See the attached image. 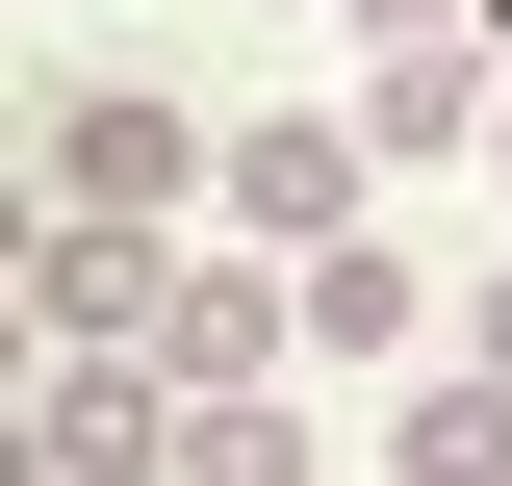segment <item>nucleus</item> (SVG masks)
<instances>
[{
	"mask_svg": "<svg viewBox=\"0 0 512 486\" xmlns=\"http://www.w3.org/2000/svg\"><path fill=\"white\" fill-rule=\"evenodd\" d=\"M333 26H359V180H410V154H487V103H512V26L487 0H333Z\"/></svg>",
	"mask_w": 512,
	"mask_h": 486,
	"instance_id": "2",
	"label": "nucleus"
},
{
	"mask_svg": "<svg viewBox=\"0 0 512 486\" xmlns=\"http://www.w3.org/2000/svg\"><path fill=\"white\" fill-rule=\"evenodd\" d=\"M26 256H52V205H26V154H0V307H26Z\"/></svg>",
	"mask_w": 512,
	"mask_h": 486,
	"instance_id": "10",
	"label": "nucleus"
},
{
	"mask_svg": "<svg viewBox=\"0 0 512 486\" xmlns=\"http://www.w3.org/2000/svg\"><path fill=\"white\" fill-rule=\"evenodd\" d=\"M384 486H512V384L410 359V384H384Z\"/></svg>",
	"mask_w": 512,
	"mask_h": 486,
	"instance_id": "6",
	"label": "nucleus"
},
{
	"mask_svg": "<svg viewBox=\"0 0 512 486\" xmlns=\"http://www.w3.org/2000/svg\"><path fill=\"white\" fill-rule=\"evenodd\" d=\"M205 231L231 256H333V231H384V180H359L333 103H282V128H205Z\"/></svg>",
	"mask_w": 512,
	"mask_h": 486,
	"instance_id": "4",
	"label": "nucleus"
},
{
	"mask_svg": "<svg viewBox=\"0 0 512 486\" xmlns=\"http://www.w3.org/2000/svg\"><path fill=\"white\" fill-rule=\"evenodd\" d=\"M128 307H154V256H128V231H52V256H26V359H128Z\"/></svg>",
	"mask_w": 512,
	"mask_h": 486,
	"instance_id": "7",
	"label": "nucleus"
},
{
	"mask_svg": "<svg viewBox=\"0 0 512 486\" xmlns=\"http://www.w3.org/2000/svg\"><path fill=\"white\" fill-rule=\"evenodd\" d=\"M0 128H26V205L52 231H128V256L205 231V103H154V77H52V103H0Z\"/></svg>",
	"mask_w": 512,
	"mask_h": 486,
	"instance_id": "1",
	"label": "nucleus"
},
{
	"mask_svg": "<svg viewBox=\"0 0 512 486\" xmlns=\"http://www.w3.org/2000/svg\"><path fill=\"white\" fill-rule=\"evenodd\" d=\"M487 205H512V103H487Z\"/></svg>",
	"mask_w": 512,
	"mask_h": 486,
	"instance_id": "11",
	"label": "nucleus"
},
{
	"mask_svg": "<svg viewBox=\"0 0 512 486\" xmlns=\"http://www.w3.org/2000/svg\"><path fill=\"white\" fill-rule=\"evenodd\" d=\"M154 486H333V435H308V384H231V410H180Z\"/></svg>",
	"mask_w": 512,
	"mask_h": 486,
	"instance_id": "8",
	"label": "nucleus"
},
{
	"mask_svg": "<svg viewBox=\"0 0 512 486\" xmlns=\"http://www.w3.org/2000/svg\"><path fill=\"white\" fill-rule=\"evenodd\" d=\"M282 333H308V384H333V359H384V384H410V359H436V256H410V231L282 256Z\"/></svg>",
	"mask_w": 512,
	"mask_h": 486,
	"instance_id": "5",
	"label": "nucleus"
},
{
	"mask_svg": "<svg viewBox=\"0 0 512 486\" xmlns=\"http://www.w3.org/2000/svg\"><path fill=\"white\" fill-rule=\"evenodd\" d=\"M436 359H461V384H512V256H487V282H436Z\"/></svg>",
	"mask_w": 512,
	"mask_h": 486,
	"instance_id": "9",
	"label": "nucleus"
},
{
	"mask_svg": "<svg viewBox=\"0 0 512 486\" xmlns=\"http://www.w3.org/2000/svg\"><path fill=\"white\" fill-rule=\"evenodd\" d=\"M282 26H333V0H282Z\"/></svg>",
	"mask_w": 512,
	"mask_h": 486,
	"instance_id": "12",
	"label": "nucleus"
},
{
	"mask_svg": "<svg viewBox=\"0 0 512 486\" xmlns=\"http://www.w3.org/2000/svg\"><path fill=\"white\" fill-rule=\"evenodd\" d=\"M128 359H154V410H231V384H308V333H282V256L180 231V256H154V307H128Z\"/></svg>",
	"mask_w": 512,
	"mask_h": 486,
	"instance_id": "3",
	"label": "nucleus"
}]
</instances>
